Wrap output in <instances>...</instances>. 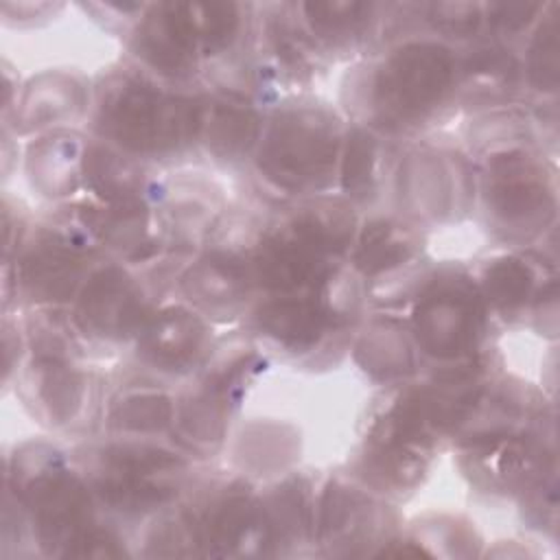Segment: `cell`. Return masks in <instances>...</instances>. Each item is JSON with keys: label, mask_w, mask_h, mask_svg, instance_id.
Masks as SVG:
<instances>
[{"label": "cell", "mask_w": 560, "mask_h": 560, "mask_svg": "<svg viewBox=\"0 0 560 560\" xmlns=\"http://www.w3.org/2000/svg\"><path fill=\"white\" fill-rule=\"evenodd\" d=\"M448 81L451 57L446 50L438 46H409L387 66L381 81V98L387 107L411 114L435 103Z\"/></svg>", "instance_id": "cell-1"}, {"label": "cell", "mask_w": 560, "mask_h": 560, "mask_svg": "<svg viewBox=\"0 0 560 560\" xmlns=\"http://www.w3.org/2000/svg\"><path fill=\"white\" fill-rule=\"evenodd\" d=\"M177 101H166L151 90H127L118 96L109 112V125L116 136L136 147L144 149L158 142L175 140V133L190 120V114Z\"/></svg>", "instance_id": "cell-2"}, {"label": "cell", "mask_w": 560, "mask_h": 560, "mask_svg": "<svg viewBox=\"0 0 560 560\" xmlns=\"http://www.w3.org/2000/svg\"><path fill=\"white\" fill-rule=\"evenodd\" d=\"M195 31L188 18H175L173 13L151 20L142 31L144 55L162 68L173 72L184 70L192 59Z\"/></svg>", "instance_id": "cell-3"}, {"label": "cell", "mask_w": 560, "mask_h": 560, "mask_svg": "<svg viewBox=\"0 0 560 560\" xmlns=\"http://www.w3.org/2000/svg\"><path fill=\"white\" fill-rule=\"evenodd\" d=\"M468 308L459 298L442 295L418 313V335H422L431 352H455L468 337Z\"/></svg>", "instance_id": "cell-4"}, {"label": "cell", "mask_w": 560, "mask_h": 560, "mask_svg": "<svg viewBox=\"0 0 560 560\" xmlns=\"http://www.w3.org/2000/svg\"><path fill=\"white\" fill-rule=\"evenodd\" d=\"M262 326L284 343H308L319 330V313L306 302H282L262 313Z\"/></svg>", "instance_id": "cell-5"}, {"label": "cell", "mask_w": 560, "mask_h": 560, "mask_svg": "<svg viewBox=\"0 0 560 560\" xmlns=\"http://www.w3.org/2000/svg\"><path fill=\"white\" fill-rule=\"evenodd\" d=\"M527 271L523 267H518L516 262H508L501 265L492 271L490 280H488V289L492 287L494 300L503 302V304H512L516 302L523 293H527Z\"/></svg>", "instance_id": "cell-6"}, {"label": "cell", "mask_w": 560, "mask_h": 560, "mask_svg": "<svg viewBox=\"0 0 560 560\" xmlns=\"http://www.w3.org/2000/svg\"><path fill=\"white\" fill-rule=\"evenodd\" d=\"M370 140V138H368ZM365 138H354L350 151H348V162H346V179L348 186L357 188L359 184L365 182L370 173V160H372V149Z\"/></svg>", "instance_id": "cell-7"}, {"label": "cell", "mask_w": 560, "mask_h": 560, "mask_svg": "<svg viewBox=\"0 0 560 560\" xmlns=\"http://www.w3.org/2000/svg\"><path fill=\"white\" fill-rule=\"evenodd\" d=\"M50 262H52L55 267H61L66 260H61L59 256H52V260H50ZM52 276H68V271H66V269H59V271H57V273H52ZM33 278H37V282H42V280H46L48 276H44L42 271H37V273H33Z\"/></svg>", "instance_id": "cell-8"}]
</instances>
